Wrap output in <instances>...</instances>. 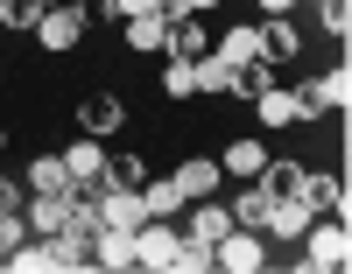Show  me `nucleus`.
<instances>
[{"mask_svg":"<svg viewBox=\"0 0 352 274\" xmlns=\"http://www.w3.org/2000/svg\"><path fill=\"white\" fill-rule=\"evenodd\" d=\"M99 176H106V190H141V183H148V162L141 155H113Z\"/></svg>","mask_w":352,"mask_h":274,"instance_id":"nucleus-15","label":"nucleus"},{"mask_svg":"<svg viewBox=\"0 0 352 274\" xmlns=\"http://www.w3.org/2000/svg\"><path fill=\"white\" fill-rule=\"evenodd\" d=\"M64 169H71V183H78V176H99V169H106V148H99L92 134H85V141L71 148V155H64Z\"/></svg>","mask_w":352,"mask_h":274,"instance_id":"nucleus-21","label":"nucleus"},{"mask_svg":"<svg viewBox=\"0 0 352 274\" xmlns=\"http://www.w3.org/2000/svg\"><path fill=\"white\" fill-rule=\"evenodd\" d=\"M14 247H21V211H0V267H8Z\"/></svg>","mask_w":352,"mask_h":274,"instance_id":"nucleus-30","label":"nucleus"},{"mask_svg":"<svg viewBox=\"0 0 352 274\" xmlns=\"http://www.w3.org/2000/svg\"><path fill=\"white\" fill-rule=\"evenodd\" d=\"M268 211H275V197H268V190H261V183H254V190H247L240 204H232V225H247V232H261V225H268Z\"/></svg>","mask_w":352,"mask_h":274,"instance_id":"nucleus-20","label":"nucleus"},{"mask_svg":"<svg viewBox=\"0 0 352 274\" xmlns=\"http://www.w3.org/2000/svg\"><path fill=\"white\" fill-rule=\"evenodd\" d=\"M127 43L134 49H169V14H134L127 21Z\"/></svg>","mask_w":352,"mask_h":274,"instance_id":"nucleus-17","label":"nucleus"},{"mask_svg":"<svg viewBox=\"0 0 352 274\" xmlns=\"http://www.w3.org/2000/svg\"><path fill=\"white\" fill-rule=\"evenodd\" d=\"M289 99H296V119H317V113H331V106H338V91H331V78H310V84L289 91Z\"/></svg>","mask_w":352,"mask_h":274,"instance_id":"nucleus-10","label":"nucleus"},{"mask_svg":"<svg viewBox=\"0 0 352 274\" xmlns=\"http://www.w3.org/2000/svg\"><path fill=\"white\" fill-rule=\"evenodd\" d=\"M141 204H148V218H176L190 197L176 190V176H148V183H141Z\"/></svg>","mask_w":352,"mask_h":274,"instance_id":"nucleus-8","label":"nucleus"},{"mask_svg":"<svg viewBox=\"0 0 352 274\" xmlns=\"http://www.w3.org/2000/svg\"><path fill=\"white\" fill-rule=\"evenodd\" d=\"M162 91H169V99H190V91H197V71L184 64V56H169V71H162Z\"/></svg>","mask_w":352,"mask_h":274,"instance_id":"nucleus-25","label":"nucleus"},{"mask_svg":"<svg viewBox=\"0 0 352 274\" xmlns=\"http://www.w3.org/2000/svg\"><path fill=\"white\" fill-rule=\"evenodd\" d=\"M28 225H36L43 239L64 232V225H71V204H64V197H36V204H28Z\"/></svg>","mask_w":352,"mask_h":274,"instance_id":"nucleus-19","label":"nucleus"},{"mask_svg":"<svg viewBox=\"0 0 352 274\" xmlns=\"http://www.w3.org/2000/svg\"><path fill=\"white\" fill-rule=\"evenodd\" d=\"M261 162H268V148H261V141H232V148H226V169H232V176H261Z\"/></svg>","mask_w":352,"mask_h":274,"instance_id":"nucleus-22","label":"nucleus"},{"mask_svg":"<svg viewBox=\"0 0 352 274\" xmlns=\"http://www.w3.org/2000/svg\"><path fill=\"white\" fill-rule=\"evenodd\" d=\"M268 239H303L310 232V211L296 204V197H275V211H268V225H261Z\"/></svg>","mask_w":352,"mask_h":274,"instance_id":"nucleus-9","label":"nucleus"},{"mask_svg":"<svg viewBox=\"0 0 352 274\" xmlns=\"http://www.w3.org/2000/svg\"><path fill=\"white\" fill-rule=\"evenodd\" d=\"M78 119H85V134L99 141V134H113V127H120V119H127V106L113 99V91H92V99L78 106Z\"/></svg>","mask_w":352,"mask_h":274,"instance_id":"nucleus-7","label":"nucleus"},{"mask_svg":"<svg viewBox=\"0 0 352 274\" xmlns=\"http://www.w3.org/2000/svg\"><path fill=\"white\" fill-rule=\"evenodd\" d=\"M28 190H36V197H64L71 190V169L56 162V155H43L36 169H28Z\"/></svg>","mask_w":352,"mask_h":274,"instance_id":"nucleus-12","label":"nucleus"},{"mask_svg":"<svg viewBox=\"0 0 352 274\" xmlns=\"http://www.w3.org/2000/svg\"><path fill=\"white\" fill-rule=\"evenodd\" d=\"M176 247H184V239H176L162 218H148L134 232V253H141V267H155V274H176Z\"/></svg>","mask_w":352,"mask_h":274,"instance_id":"nucleus-2","label":"nucleus"},{"mask_svg":"<svg viewBox=\"0 0 352 274\" xmlns=\"http://www.w3.org/2000/svg\"><path fill=\"white\" fill-rule=\"evenodd\" d=\"M127 267H141L134 232H106V274H127Z\"/></svg>","mask_w":352,"mask_h":274,"instance_id":"nucleus-23","label":"nucleus"},{"mask_svg":"<svg viewBox=\"0 0 352 274\" xmlns=\"http://www.w3.org/2000/svg\"><path fill=\"white\" fill-rule=\"evenodd\" d=\"M0 141H8V134H0Z\"/></svg>","mask_w":352,"mask_h":274,"instance_id":"nucleus-36","label":"nucleus"},{"mask_svg":"<svg viewBox=\"0 0 352 274\" xmlns=\"http://www.w3.org/2000/svg\"><path fill=\"white\" fill-rule=\"evenodd\" d=\"M261 8H268V14H289V8H296V0H261Z\"/></svg>","mask_w":352,"mask_h":274,"instance_id":"nucleus-34","label":"nucleus"},{"mask_svg":"<svg viewBox=\"0 0 352 274\" xmlns=\"http://www.w3.org/2000/svg\"><path fill=\"white\" fill-rule=\"evenodd\" d=\"M275 78H268V64L261 56H247V64H232V78H226V91H240V99H261Z\"/></svg>","mask_w":352,"mask_h":274,"instance_id":"nucleus-16","label":"nucleus"},{"mask_svg":"<svg viewBox=\"0 0 352 274\" xmlns=\"http://www.w3.org/2000/svg\"><path fill=\"white\" fill-rule=\"evenodd\" d=\"M0 211H21V190H14L8 176H0Z\"/></svg>","mask_w":352,"mask_h":274,"instance_id":"nucleus-33","label":"nucleus"},{"mask_svg":"<svg viewBox=\"0 0 352 274\" xmlns=\"http://www.w3.org/2000/svg\"><path fill=\"white\" fill-rule=\"evenodd\" d=\"M176 190H184V197H212L219 190V162H184V169H176Z\"/></svg>","mask_w":352,"mask_h":274,"instance_id":"nucleus-13","label":"nucleus"},{"mask_svg":"<svg viewBox=\"0 0 352 274\" xmlns=\"http://www.w3.org/2000/svg\"><path fill=\"white\" fill-rule=\"evenodd\" d=\"M99 225H106V232H141V225H148V204H141V190H113L106 211H99Z\"/></svg>","mask_w":352,"mask_h":274,"instance_id":"nucleus-5","label":"nucleus"},{"mask_svg":"<svg viewBox=\"0 0 352 274\" xmlns=\"http://www.w3.org/2000/svg\"><path fill=\"white\" fill-rule=\"evenodd\" d=\"M310 267H345L352 247H345V218H310Z\"/></svg>","mask_w":352,"mask_h":274,"instance_id":"nucleus-3","label":"nucleus"},{"mask_svg":"<svg viewBox=\"0 0 352 274\" xmlns=\"http://www.w3.org/2000/svg\"><path fill=\"white\" fill-rule=\"evenodd\" d=\"M296 183H303V162H261V190L268 197H296Z\"/></svg>","mask_w":352,"mask_h":274,"instance_id":"nucleus-18","label":"nucleus"},{"mask_svg":"<svg viewBox=\"0 0 352 274\" xmlns=\"http://www.w3.org/2000/svg\"><path fill=\"white\" fill-rule=\"evenodd\" d=\"M226 232H232V211H226V204H204L197 218H190V239H197V247H219Z\"/></svg>","mask_w":352,"mask_h":274,"instance_id":"nucleus-14","label":"nucleus"},{"mask_svg":"<svg viewBox=\"0 0 352 274\" xmlns=\"http://www.w3.org/2000/svg\"><path fill=\"white\" fill-rule=\"evenodd\" d=\"M36 8H43V14H50V8H56V0H36Z\"/></svg>","mask_w":352,"mask_h":274,"instance_id":"nucleus-35","label":"nucleus"},{"mask_svg":"<svg viewBox=\"0 0 352 274\" xmlns=\"http://www.w3.org/2000/svg\"><path fill=\"white\" fill-rule=\"evenodd\" d=\"M226 64H247V56H261V43H254V28H226Z\"/></svg>","mask_w":352,"mask_h":274,"instance_id":"nucleus-27","label":"nucleus"},{"mask_svg":"<svg viewBox=\"0 0 352 274\" xmlns=\"http://www.w3.org/2000/svg\"><path fill=\"white\" fill-rule=\"evenodd\" d=\"M197 91H226V78H232V64H226V56H197Z\"/></svg>","mask_w":352,"mask_h":274,"instance_id":"nucleus-26","label":"nucleus"},{"mask_svg":"<svg viewBox=\"0 0 352 274\" xmlns=\"http://www.w3.org/2000/svg\"><path fill=\"white\" fill-rule=\"evenodd\" d=\"M106 14H127V21L134 14H162V0H106Z\"/></svg>","mask_w":352,"mask_h":274,"instance_id":"nucleus-32","label":"nucleus"},{"mask_svg":"<svg viewBox=\"0 0 352 274\" xmlns=\"http://www.w3.org/2000/svg\"><path fill=\"white\" fill-rule=\"evenodd\" d=\"M0 21H8V28H36L43 8H36V0H0Z\"/></svg>","mask_w":352,"mask_h":274,"instance_id":"nucleus-29","label":"nucleus"},{"mask_svg":"<svg viewBox=\"0 0 352 274\" xmlns=\"http://www.w3.org/2000/svg\"><path fill=\"white\" fill-rule=\"evenodd\" d=\"M317 14H324V28H331V36H345V21H352V8H345V0H317Z\"/></svg>","mask_w":352,"mask_h":274,"instance_id":"nucleus-31","label":"nucleus"},{"mask_svg":"<svg viewBox=\"0 0 352 274\" xmlns=\"http://www.w3.org/2000/svg\"><path fill=\"white\" fill-rule=\"evenodd\" d=\"M254 106H261V119H268V127H282V119H296V99H289L282 84H268V91H261Z\"/></svg>","mask_w":352,"mask_h":274,"instance_id":"nucleus-24","label":"nucleus"},{"mask_svg":"<svg viewBox=\"0 0 352 274\" xmlns=\"http://www.w3.org/2000/svg\"><path fill=\"white\" fill-rule=\"evenodd\" d=\"M296 204L310 211V218H345V176H331V169H303Z\"/></svg>","mask_w":352,"mask_h":274,"instance_id":"nucleus-1","label":"nucleus"},{"mask_svg":"<svg viewBox=\"0 0 352 274\" xmlns=\"http://www.w3.org/2000/svg\"><path fill=\"white\" fill-rule=\"evenodd\" d=\"M36 36L50 43V49H71L78 36H85V8H71V0H56V8L36 21Z\"/></svg>","mask_w":352,"mask_h":274,"instance_id":"nucleus-4","label":"nucleus"},{"mask_svg":"<svg viewBox=\"0 0 352 274\" xmlns=\"http://www.w3.org/2000/svg\"><path fill=\"white\" fill-rule=\"evenodd\" d=\"M176 274H212V247L184 239V247H176Z\"/></svg>","mask_w":352,"mask_h":274,"instance_id":"nucleus-28","label":"nucleus"},{"mask_svg":"<svg viewBox=\"0 0 352 274\" xmlns=\"http://www.w3.org/2000/svg\"><path fill=\"white\" fill-rule=\"evenodd\" d=\"M169 49L184 56V64H197V56H204V28H197V14H169Z\"/></svg>","mask_w":352,"mask_h":274,"instance_id":"nucleus-11","label":"nucleus"},{"mask_svg":"<svg viewBox=\"0 0 352 274\" xmlns=\"http://www.w3.org/2000/svg\"><path fill=\"white\" fill-rule=\"evenodd\" d=\"M254 43H261V64H282V56H296V28H289V14H268L254 28Z\"/></svg>","mask_w":352,"mask_h":274,"instance_id":"nucleus-6","label":"nucleus"}]
</instances>
